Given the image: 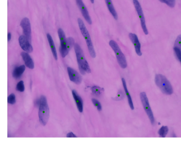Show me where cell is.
<instances>
[{
    "label": "cell",
    "mask_w": 181,
    "mask_h": 142,
    "mask_svg": "<svg viewBox=\"0 0 181 142\" xmlns=\"http://www.w3.org/2000/svg\"><path fill=\"white\" fill-rule=\"evenodd\" d=\"M74 49L79 70L81 73L82 75H85L86 73H90L91 70L90 67L86 59L83 51L80 46L78 44L75 43L74 45Z\"/></svg>",
    "instance_id": "cell-1"
},
{
    "label": "cell",
    "mask_w": 181,
    "mask_h": 142,
    "mask_svg": "<svg viewBox=\"0 0 181 142\" xmlns=\"http://www.w3.org/2000/svg\"><path fill=\"white\" fill-rule=\"evenodd\" d=\"M155 82L156 85L160 89L163 93L167 95L173 93V89L168 79L164 75L157 74L155 75Z\"/></svg>",
    "instance_id": "cell-2"
},
{
    "label": "cell",
    "mask_w": 181,
    "mask_h": 142,
    "mask_svg": "<svg viewBox=\"0 0 181 142\" xmlns=\"http://www.w3.org/2000/svg\"><path fill=\"white\" fill-rule=\"evenodd\" d=\"M78 22L81 34L85 39L89 54L91 57L95 58L96 57V53L89 31L82 19L79 18L78 19Z\"/></svg>",
    "instance_id": "cell-3"
},
{
    "label": "cell",
    "mask_w": 181,
    "mask_h": 142,
    "mask_svg": "<svg viewBox=\"0 0 181 142\" xmlns=\"http://www.w3.org/2000/svg\"><path fill=\"white\" fill-rule=\"evenodd\" d=\"M40 103L39 117V121L41 124L45 125L48 123L49 118L50 111L47 103V99L44 96H41Z\"/></svg>",
    "instance_id": "cell-4"
},
{
    "label": "cell",
    "mask_w": 181,
    "mask_h": 142,
    "mask_svg": "<svg viewBox=\"0 0 181 142\" xmlns=\"http://www.w3.org/2000/svg\"><path fill=\"white\" fill-rule=\"evenodd\" d=\"M109 45L112 48L115 54L118 63L122 69H125L127 67V63L126 57L122 52L118 44L113 40L109 41Z\"/></svg>",
    "instance_id": "cell-5"
},
{
    "label": "cell",
    "mask_w": 181,
    "mask_h": 142,
    "mask_svg": "<svg viewBox=\"0 0 181 142\" xmlns=\"http://www.w3.org/2000/svg\"><path fill=\"white\" fill-rule=\"evenodd\" d=\"M140 96L141 102L144 110L148 116L151 123L152 125H154L155 122V118L152 109L151 108L147 94L145 92H142L140 93Z\"/></svg>",
    "instance_id": "cell-6"
},
{
    "label": "cell",
    "mask_w": 181,
    "mask_h": 142,
    "mask_svg": "<svg viewBox=\"0 0 181 142\" xmlns=\"http://www.w3.org/2000/svg\"><path fill=\"white\" fill-rule=\"evenodd\" d=\"M133 1L134 7L135 8L136 11L140 19L141 27H142L143 30L144 34L147 35L148 34V31L146 26L145 19L142 7L138 0H133Z\"/></svg>",
    "instance_id": "cell-7"
},
{
    "label": "cell",
    "mask_w": 181,
    "mask_h": 142,
    "mask_svg": "<svg viewBox=\"0 0 181 142\" xmlns=\"http://www.w3.org/2000/svg\"><path fill=\"white\" fill-rule=\"evenodd\" d=\"M60 41L61 46L59 48V51L62 57H65L68 55L69 52L67 48L66 45V38L65 34L63 29L59 28L58 30Z\"/></svg>",
    "instance_id": "cell-8"
},
{
    "label": "cell",
    "mask_w": 181,
    "mask_h": 142,
    "mask_svg": "<svg viewBox=\"0 0 181 142\" xmlns=\"http://www.w3.org/2000/svg\"><path fill=\"white\" fill-rule=\"evenodd\" d=\"M20 25L22 29L24 35L31 42V23L29 19L27 17L24 18L22 20Z\"/></svg>",
    "instance_id": "cell-9"
},
{
    "label": "cell",
    "mask_w": 181,
    "mask_h": 142,
    "mask_svg": "<svg viewBox=\"0 0 181 142\" xmlns=\"http://www.w3.org/2000/svg\"><path fill=\"white\" fill-rule=\"evenodd\" d=\"M76 2L84 19L87 21L88 24L90 25L92 24V20L89 16L87 8L86 7L82 0H76Z\"/></svg>",
    "instance_id": "cell-10"
},
{
    "label": "cell",
    "mask_w": 181,
    "mask_h": 142,
    "mask_svg": "<svg viewBox=\"0 0 181 142\" xmlns=\"http://www.w3.org/2000/svg\"><path fill=\"white\" fill-rule=\"evenodd\" d=\"M19 43L21 48L25 52L28 53H31L33 51L32 46L25 36L21 35L20 36L19 39Z\"/></svg>",
    "instance_id": "cell-11"
},
{
    "label": "cell",
    "mask_w": 181,
    "mask_h": 142,
    "mask_svg": "<svg viewBox=\"0 0 181 142\" xmlns=\"http://www.w3.org/2000/svg\"><path fill=\"white\" fill-rule=\"evenodd\" d=\"M67 71L71 81L76 85H80L82 81V78L78 73L71 67H68Z\"/></svg>",
    "instance_id": "cell-12"
},
{
    "label": "cell",
    "mask_w": 181,
    "mask_h": 142,
    "mask_svg": "<svg viewBox=\"0 0 181 142\" xmlns=\"http://www.w3.org/2000/svg\"><path fill=\"white\" fill-rule=\"evenodd\" d=\"M129 37L133 44L136 53L139 56H142V53L141 51V44L137 36L135 34L130 33L129 34Z\"/></svg>",
    "instance_id": "cell-13"
},
{
    "label": "cell",
    "mask_w": 181,
    "mask_h": 142,
    "mask_svg": "<svg viewBox=\"0 0 181 142\" xmlns=\"http://www.w3.org/2000/svg\"><path fill=\"white\" fill-rule=\"evenodd\" d=\"M21 55L26 66L30 69H34V62L29 53L23 52H21Z\"/></svg>",
    "instance_id": "cell-14"
},
{
    "label": "cell",
    "mask_w": 181,
    "mask_h": 142,
    "mask_svg": "<svg viewBox=\"0 0 181 142\" xmlns=\"http://www.w3.org/2000/svg\"><path fill=\"white\" fill-rule=\"evenodd\" d=\"M72 93L78 109L80 113H82L83 110V102L82 98L75 90H73Z\"/></svg>",
    "instance_id": "cell-15"
},
{
    "label": "cell",
    "mask_w": 181,
    "mask_h": 142,
    "mask_svg": "<svg viewBox=\"0 0 181 142\" xmlns=\"http://www.w3.org/2000/svg\"><path fill=\"white\" fill-rule=\"evenodd\" d=\"M25 66L22 65L15 68L13 72V76L15 79L20 78L25 70Z\"/></svg>",
    "instance_id": "cell-16"
},
{
    "label": "cell",
    "mask_w": 181,
    "mask_h": 142,
    "mask_svg": "<svg viewBox=\"0 0 181 142\" xmlns=\"http://www.w3.org/2000/svg\"><path fill=\"white\" fill-rule=\"evenodd\" d=\"M47 37L51 51H52L53 55L54 56L55 59L57 60L58 59L57 52L52 36L50 34L48 33L47 34Z\"/></svg>",
    "instance_id": "cell-17"
},
{
    "label": "cell",
    "mask_w": 181,
    "mask_h": 142,
    "mask_svg": "<svg viewBox=\"0 0 181 142\" xmlns=\"http://www.w3.org/2000/svg\"><path fill=\"white\" fill-rule=\"evenodd\" d=\"M105 1L109 12L112 15L114 19L117 20L118 19V15L113 4L112 0H105Z\"/></svg>",
    "instance_id": "cell-18"
},
{
    "label": "cell",
    "mask_w": 181,
    "mask_h": 142,
    "mask_svg": "<svg viewBox=\"0 0 181 142\" xmlns=\"http://www.w3.org/2000/svg\"><path fill=\"white\" fill-rule=\"evenodd\" d=\"M122 82L124 91H125V93L127 97L128 100V102L129 106H130L131 109L133 110L134 109V107L133 103L132 98H131L130 94H129L128 90L126 83V81L124 78H122Z\"/></svg>",
    "instance_id": "cell-19"
},
{
    "label": "cell",
    "mask_w": 181,
    "mask_h": 142,
    "mask_svg": "<svg viewBox=\"0 0 181 142\" xmlns=\"http://www.w3.org/2000/svg\"><path fill=\"white\" fill-rule=\"evenodd\" d=\"M169 131L168 127L166 126H163L158 131V134L162 138H165Z\"/></svg>",
    "instance_id": "cell-20"
},
{
    "label": "cell",
    "mask_w": 181,
    "mask_h": 142,
    "mask_svg": "<svg viewBox=\"0 0 181 142\" xmlns=\"http://www.w3.org/2000/svg\"><path fill=\"white\" fill-rule=\"evenodd\" d=\"M75 44L74 39L72 37H69L66 39V45L68 51H69L72 49Z\"/></svg>",
    "instance_id": "cell-21"
},
{
    "label": "cell",
    "mask_w": 181,
    "mask_h": 142,
    "mask_svg": "<svg viewBox=\"0 0 181 142\" xmlns=\"http://www.w3.org/2000/svg\"><path fill=\"white\" fill-rule=\"evenodd\" d=\"M161 2L165 3L169 7L173 8L175 4V0H159Z\"/></svg>",
    "instance_id": "cell-22"
},
{
    "label": "cell",
    "mask_w": 181,
    "mask_h": 142,
    "mask_svg": "<svg viewBox=\"0 0 181 142\" xmlns=\"http://www.w3.org/2000/svg\"><path fill=\"white\" fill-rule=\"evenodd\" d=\"M92 90L93 93L96 96H99L100 95L101 92L103 91V89L100 87L97 86L93 87H92Z\"/></svg>",
    "instance_id": "cell-23"
},
{
    "label": "cell",
    "mask_w": 181,
    "mask_h": 142,
    "mask_svg": "<svg viewBox=\"0 0 181 142\" xmlns=\"http://www.w3.org/2000/svg\"><path fill=\"white\" fill-rule=\"evenodd\" d=\"M16 90L18 91L23 92L24 90V82L23 81L21 80L17 84L16 87Z\"/></svg>",
    "instance_id": "cell-24"
},
{
    "label": "cell",
    "mask_w": 181,
    "mask_h": 142,
    "mask_svg": "<svg viewBox=\"0 0 181 142\" xmlns=\"http://www.w3.org/2000/svg\"><path fill=\"white\" fill-rule=\"evenodd\" d=\"M173 49L176 57L181 64V51L176 47H174Z\"/></svg>",
    "instance_id": "cell-25"
},
{
    "label": "cell",
    "mask_w": 181,
    "mask_h": 142,
    "mask_svg": "<svg viewBox=\"0 0 181 142\" xmlns=\"http://www.w3.org/2000/svg\"><path fill=\"white\" fill-rule=\"evenodd\" d=\"M15 96L14 94H11L10 95L8 98V103L14 105L16 103Z\"/></svg>",
    "instance_id": "cell-26"
},
{
    "label": "cell",
    "mask_w": 181,
    "mask_h": 142,
    "mask_svg": "<svg viewBox=\"0 0 181 142\" xmlns=\"http://www.w3.org/2000/svg\"><path fill=\"white\" fill-rule=\"evenodd\" d=\"M92 101L94 106L97 107V110L99 111H101L102 109V107L101 103L99 100H96V99L92 98Z\"/></svg>",
    "instance_id": "cell-27"
},
{
    "label": "cell",
    "mask_w": 181,
    "mask_h": 142,
    "mask_svg": "<svg viewBox=\"0 0 181 142\" xmlns=\"http://www.w3.org/2000/svg\"><path fill=\"white\" fill-rule=\"evenodd\" d=\"M174 47H177L181 51V35L178 36L177 38L176 39L174 44Z\"/></svg>",
    "instance_id": "cell-28"
},
{
    "label": "cell",
    "mask_w": 181,
    "mask_h": 142,
    "mask_svg": "<svg viewBox=\"0 0 181 142\" xmlns=\"http://www.w3.org/2000/svg\"><path fill=\"white\" fill-rule=\"evenodd\" d=\"M124 94L122 90H120L118 92L117 96L114 98L115 100H122L124 98Z\"/></svg>",
    "instance_id": "cell-29"
},
{
    "label": "cell",
    "mask_w": 181,
    "mask_h": 142,
    "mask_svg": "<svg viewBox=\"0 0 181 142\" xmlns=\"http://www.w3.org/2000/svg\"><path fill=\"white\" fill-rule=\"evenodd\" d=\"M67 138H76L77 136H76L72 132H70L67 135Z\"/></svg>",
    "instance_id": "cell-30"
},
{
    "label": "cell",
    "mask_w": 181,
    "mask_h": 142,
    "mask_svg": "<svg viewBox=\"0 0 181 142\" xmlns=\"http://www.w3.org/2000/svg\"><path fill=\"white\" fill-rule=\"evenodd\" d=\"M11 39V34L10 33H8V41L9 42L10 41Z\"/></svg>",
    "instance_id": "cell-31"
},
{
    "label": "cell",
    "mask_w": 181,
    "mask_h": 142,
    "mask_svg": "<svg viewBox=\"0 0 181 142\" xmlns=\"http://www.w3.org/2000/svg\"><path fill=\"white\" fill-rule=\"evenodd\" d=\"M90 1L91 3H92V4L94 3V0H90Z\"/></svg>",
    "instance_id": "cell-32"
}]
</instances>
